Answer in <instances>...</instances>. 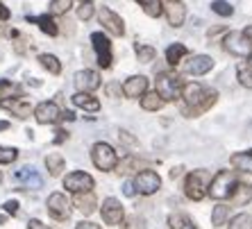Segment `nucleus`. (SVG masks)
<instances>
[{
	"label": "nucleus",
	"instance_id": "obj_12",
	"mask_svg": "<svg viewBox=\"0 0 252 229\" xmlns=\"http://www.w3.org/2000/svg\"><path fill=\"white\" fill-rule=\"evenodd\" d=\"M48 211L57 220H66L70 216V202L64 193H53L48 198Z\"/></svg>",
	"mask_w": 252,
	"mask_h": 229
},
{
	"label": "nucleus",
	"instance_id": "obj_11",
	"mask_svg": "<svg viewBox=\"0 0 252 229\" xmlns=\"http://www.w3.org/2000/svg\"><path fill=\"white\" fill-rule=\"evenodd\" d=\"M214 68V59L207 57V55H195V57L187 59L182 64V71L187 75H205Z\"/></svg>",
	"mask_w": 252,
	"mask_h": 229
},
{
	"label": "nucleus",
	"instance_id": "obj_4",
	"mask_svg": "<svg viewBox=\"0 0 252 229\" xmlns=\"http://www.w3.org/2000/svg\"><path fill=\"white\" fill-rule=\"evenodd\" d=\"M91 159L98 171H114L118 164V154L109 143H95L91 147Z\"/></svg>",
	"mask_w": 252,
	"mask_h": 229
},
{
	"label": "nucleus",
	"instance_id": "obj_33",
	"mask_svg": "<svg viewBox=\"0 0 252 229\" xmlns=\"http://www.w3.org/2000/svg\"><path fill=\"white\" fill-rule=\"evenodd\" d=\"M229 229H252V216L250 213H239L229 220Z\"/></svg>",
	"mask_w": 252,
	"mask_h": 229
},
{
	"label": "nucleus",
	"instance_id": "obj_34",
	"mask_svg": "<svg viewBox=\"0 0 252 229\" xmlns=\"http://www.w3.org/2000/svg\"><path fill=\"white\" fill-rule=\"evenodd\" d=\"M211 12L218 14V16H232V14H234V7L229 5L227 0H214V2H211Z\"/></svg>",
	"mask_w": 252,
	"mask_h": 229
},
{
	"label": "nucleus",
	"instance_id": "obj_48",
	"mask_svg": "<svg viewBox=\"0 0 252 229\" xmlns=\"http://www.w3.org/2000/svg\"><path fill=\"white\" fill-rule=\"evenodd\" d=\"M180 172H182V168H173V171H170V177H173V179H175V177L180 175Z\"/></svg>",
	"mask_w": 252,
	"mask_h": 229
},
{
	"label": "nucleus",
	"instance_id": "obj_54",
	"mask_svg": "<svg viewBox=\"0 0 252 229\" xmlns=\"http://www.w3.org/2000/svg\"><path fill=\"white\" fill-rule=\"evenodd\" d=\"M250 127H252V123H250Z\"/></svg>",
	"mask_w": 252,
	"mask_h": 229
},
{
	"label": "nucleus",
	"instance_id": "obj_28",
	"mask_svg": "<svg viewBox=\"0 0 252 229\" xmlns=\"http://www.w3.org/2000/svg\"><path fill=\"white\" fill-rule=\"evenodd\" d=\"M46 166L48 171H50V175H59V172L64 171V157L59 152H53L46 157Z\"/></svg>",
	"mask_w": 252,
	"mask_h": 229
},
{
	"label": "nucleus",
	"instance_id": "obj_15",
	"mask_svg": "<svg viewBox=\"0 0 252 229\" xmlns=\"http://www.w3.org/2000/svg\"><path fill=\"white\" fill-rule=\"evenodd\" d=\"M0 107L7 109V112H12L14 116H18V118H28L30 112H32V105H30L25 98H2Z\"/></svg>",
	"mask_w": 252,
	"mask_h": 229
},
{
	"label": "nucleus",
	"instance_id": "obj_30",
	"mask_svg": "<svg viewBox=\"0 0 252 229\" xmlns=\"http://www.w3.org/2000/svg\"><path fill=\"white\" fill-rule=\"evenodd\" d=\"M136 57H139V61H143V64H150L155 57H157V50H155L153 46H143V43H136Z\"/></svg>",
	"mask_w": 252,
	"mask_h": 229
},
{
	"label": "nucleus",
	"instance_id": "obj_6",
	"mask_svg": "<svg viewBox=\"0 0 252 229\" xmlns=\"http://www.w3.org/2000/svg\"><path fill=\"white\" fill-rule=\"evenodd\" d=\"M225 50L236 57H250L252 55V43L248 41V36L243 32H229L225 36Z\"/></svg>",
	"mask_w": 252,
	"mask_h": 229
},
{
	"label": "nucleus",
	"instance_id": "obj_51",
	"mask_svg": "<svg viewBox=\"0 0 252 229\" xmlns=\"http://www.w3.org/2000/svg\"><path fill=\"white\" fill-rule=\"evenodd\" d=\"M0 182H2V172H0Z\"/></svg>",
	"mask_w": 252,
	"mask_h": 229
},
{
	"label": "nucleus",
	"instance_id": "obj_21",
	"mask_svg": "<svg viewBox=\"0 0 252 229\" xmlns=\"http://www.w3.org/2000/svg\"><path fill=\"white\" fill-rule=\"evenodd\" d=\"M16 179L23 182L28 188H41L43 186V179L34 172V168H21V171L16 172Z\"/></svg>",
	"mask_w": 252,
	"mask_h": 229
},
{
	"label": "nucleus",
	"instance_id": "obj_32",
	"mask_svg": "<svg viewBox=\"0 0 252 229\" xmlns=\"http://www.w3.org/2000/svg\"><path fill=\"white\" fill-rule=\"evenodd\" d=\"M227 216H229V206H225V204L214 206V211H211V225H216V227H220V225H225Z\"/></svg>",
	"mask_w": 252,
	"mask_h": 229
},
{
	"label": "nucleus",
	"instance_id": "obj_23",
	"mask_svg": "<svg viewBox=\"0 0 252 229\" xmlns=\"http://www.w3.org/2000/svg\"><path fill=\"white\" fill-rule=\"evenodd\" d=\"M28 21H30V23H34V25H39V28H41V32H46V34H50V36H55L59 32L57 23H55L48 14H41V16H28Z\"/></svg>",
	"mask_w": 252,
	"mask_h": 229
},
{
	"label": "nucleus",
	"instance_id": "obj_49",
	"mask_svg": "<svg viewBox=\"0 0 252 229\" xmlns=\"http://www.w3.org/2000/svg\"><path fill=\"white\" fill-rule=\"evenodd\" d=\"M5 129H9V123H7V120H0V132H5Z\"/></svg>",
	"mask_w": 252,
	"mask_h": 229
},
{
	"label": "nucleus",
	"instance_id": "obj_47",
	"mask_svg": "<svg viewBox=\"0 0 252 229\" xmlns=\"http://www.w3.org/2000/svg\"><path fill=\"white\" fill-rule=\"evenodd\" d=\"M7 16H9V12H7L2 5H0V21H2V18H7Z\"/></svg>",
	"mask_w": 252,
	"mask_h": 229
},
{
	"label": "nucleus",
	"instance_id": "obj_19",
	"mask_svg": "<svg viewBox=\"0 0 252 229\" xmlns=\"http://www.w3.org/2000/svg\"><path fill=\"white\" fill-rule=\"evenodd\" d=\"M73 105L80 107V109H84V112H98L100 109L98 98H94L91 93H82V91H77V93L73 95Z\"/></svg>",
	"mask_w": 252,
	"mask_h": 229
},
{
	"label": "nucleus",
	"instance_id": "obj_45",
	"mask_svg": "<svg viewBox=\"0 0 252 229\" xmlns=\"http://www.w3.org/2000/svg\"><path fill=\"white\" fill-rule=\"evenodd\" d=\"M75 229H100V225H94V223H84V220H82V223L77 225Z\"/></svg>",
	"mask_w": 252,
	"mask_h": 229
},
{
	"label": "nucleus",
	"instance_id": "obj_7",
	"mask_svg": "<svg viewBox=\"0 0 252 229\" xmlns=\"http://www.w3.org/2000/svg\"><path fill=\"white\" fill-rule=\"evenodd\" d=\"M91 43H94V50L98 55V64L102 68H109L112 66V43L102 32H94L91 34Z\"/></svg>",
	"mask_w": 252,
	"mask_h": 229
},
{
	"label": "nucleus",
	"instance_id": "obj_40",
	"mask_svg": "<svg viewBox=\"0 0 252 229\" xmlns=\"http://www.w3.org/2000/svg\"><path fill=\"white\" fill-rule=\"evenodd\" d=\"M12 91H16V86H14L12 82H5V80H0V95H2V98H7V93H12Z\"/></svg>",
	"mask_w": 252,
	"mask_h": 229
},
{
	"label": "nucleus",
	"instance_id": "obj_17",
	"mask_svg": "<svg viewBox=\"0 0 252 229\" xmlns=\"http://www.w3.org/2000/svg\"><path fill=\"white\" fill-rule=\"evenodd\" d=\"M75 86L77 91L89 93V91H95L100 86V75L95 71H80L75 73Z\"/></svg>",
	"mask_w": 252,
	"mask_h": 229
},
{
	"label": "nucleus",
	"instance_id": "obj_3",
	"mask_svg": "<svg viewBox=\"0 0 252 229\" xmlns=\"http://www.w3.org/2000/svg\"><path fill=\"white\" fill-rule=\"evenodd\" d=\"M211 175L207 171H193L187 175V182H184V193L191 198V200H202L207 195V188H209Z\"/></svg>",
	"mask_w": 252,
	"mask_h": 229
},
{
	"label": "nucleus",
	"instance_id": "obj_37",
	"mask_svg": "<svg viewBox=\"0 0 252 229\" xmlns=\"http://www.w3.org/2000/svg\"><path fill=\"white\" fill-rule=\"evenodd\" d=\"M146 218H141V216H129L127 220L123 223V229H146Z\"/></svg>",
	"mask_w": 252,
	"mask_h": 229
},
{
	"label": "nucleus",
	"instance_id": "obj_38",
	"mask_svg": "<svg viewBox=\"0 0 252 229\" xmlns=\"http://www.w3.org/2000/svg\"><path fill=\"white\" fill-rule=\"evenodd\" d=\"M70 9V0H50V12L53 14H66Z\"/></svg>",
	"mask_w": 252,
	"mask_h": 229
},
{
	"label": "nucleus",
	"instance_id": "obj_8",
	"mask_svg": "<svg viewBox=\"0 0 252 229\" xmlns=\"http://www.w3.org/2000/svg\"><path fill=\"white\" fill-rule=\"evenodd\" d=\"M64 188L70 191V193H84V191H91V188H94V177L87 175V172H82V171H75V172H70V175H66Z\"/></svg>",
	"mask_w": 252,
	"mask_h": 229
},
{
	"label": "nucleus",
	"instance_id": "obj_44",
	"mask_svg": "<svg viewBox=\"0 0 252 229\" xmlns=\"http://www.w3.org/2000/svg\"><path fill=\"white\" fill-rule=\"evenodd\" d=\"M118 136H121V139H123V141L125 143H127V145H134V139H132V136H129V132H121V134H118Z\"/></svg>",
	"mask_w": 252,
	"mask_h": 229
},
{
	"label": "nucleus",
	"instance_id": "obj_22",
	"mask_svg": "<svg viewBox=\"0 0 252 229\" xmlns=\"http://www.w3.org/2000/svg\"><path fill=\"white\" fill-rule=\"evenodd\" d=\"M232 204H236V206H243V204H248V202L252 200V186L250 184H236L234 186V193H232Z\"/></svg>",
	"mask_w": 252,
	"mask_h": 229
},
{
	"label": "nucleus",
	"instance_id": "obj_9",
	"mask_svg": "<svg viewBox=\"0 0 252 229\" xmlns=\"http://www.w3.org/2000/svg\"><path fill=\"white\" fill-rule=\"evenodd\" d=\"M159 186H161V177H159L157 172H153V171L139 172V175H136V179H134V188L139 191V193H143V195L157 193Z\"/></svg>",
	"mask_w": 252,
	"mask_h": 229
},
{
	"label": "nucleus",
	"instance_id": "obj_55",
	"mask_svg": "<svg viewBox=\"0 0 252 229\" xmlns=\"http://www.w3.org/2000/svg\"><path fill=\"white\" fill-rule=\"evenodd\" d=\"M250 152H252V150H250Z\"/></svg>",
	"mask_w": 252,
	"mask_h": 229
},
{
	"label": "nucleus",
	"instance_id": "obj_10",
	"mask_svg": "<svg viewBox=\"0 0 252 229\" xmlns=\"http://www.w3.org/2000/svg\"><path fill=\"white\" fill-rule=\"evenodd\" d=\"M98 18H100V23L105 25V29L109 32V34H114V36H123L125 34L123 18L118 16L116 12H112L109 7H102V9H100V14H98Z\"/></svg>",
	"mask_w": 252,
	"mask_h": 229
},
{
	"label": "nucleus",
	"instance_id": "obj_14",
	"mask_svg": "<svg viewBox=\"0 0 252 229\" xmlns=\"http://www.w3.org/2000/svg\"><path fill=\"white\" fill-rule=\"evenodd\" d=\"M34 118L41 125H53L62 118V112H59V107L55 105V102H41V105L34 109Z\"/></svg>",
	"mask_w": 252,
	"mask_h": 229
},
{
	"label": "nucleus",
	"instance_id": "obj_36",
	"mask_svg": "<svg viewBox=\"0 0 252 229\" xmlns=\"http://www.w3.org/2000/svg\"><path fill=\"white\" fill-rule=\"evenodd\" d=\"M16 157H18V150H16V147L0 145V164H12V161H16Z\"/></svg>",
	"mask_w": 252,
	"mask_h": 229
},
{
	"label": "nucleus",
	"instance_id": "obj_18",
	"mask_svg": "<svg viewBox=\"0 0 252 229\" xmlns=\"http://www.w3.org/2000/svg\"><path fill=\"white\" fill-rule=\"evenodd\" d=\"M148 88V80L143 75H132L127 80V82L123 84V93L127 95V98H139V95L146 93Z\"/></svg>",
	"mask_w": 252,
	"mask_h": 229
},
{
	"label": "nucleus",
	"instance_id": "obj_42",
	"mask_svg": "<svg viewBox=\"0 0 252 229\" xmlns=\"http://www.w3.org/2000/svg\"><path fill=\"white\" fill-rule=\"evenodd\" d=\"M123 193L127 195V198H132V195L136 193V188H134V182H125V184H123Z\"/></svg>",
	"mask_w": 252,
	"mask_h": 229
},
{
	"label": "nucleus",
	"instance_id": "obj_31",
	"mask_svg": "<svg viewBox=\"0 0 252 229\" xmlns=\"http://www.w3.org/2000/svg\"><path fill=\"white\" fill-rule=\"evenodd\" d=\"M39 61H41L43 68H48L53 75H59V73H62V64H59V59L55 57V55H41Z\"/></svg>",
	"mask_w": 252,
	"mask_h": 229
},
{
	"label": "nucleus",
	"instance_id": "obj_16",
	"mask_svg": "<svg viewBox=\"0 0 252 229\" xmlns=\"http://www.w3.org/2000/svg\"><path fill=\"white\" fill-rule=\"evenodd\" d=\"M164 12H166L168 23L173 25V28H182L184 18H187V7H184L180 0H168L164 5Z\"/></svg>",
	"mask_w": 252,
	"mask_h": 229
},
{
	"label": "nucleus",
	"instance_id": "obj_5",
	"mask_svg": "<svg viewBox=\"0 0 252 229\" xmlns=\"http://www.w3.org/2000/svg\"><path fill=\"white\" fill-rule=\"evenodd\" d=\"M182 86H180V80L170 73H159L157 75V95L161 100H175L180 95Z\"/></svg>",
	"mask_w": 252,
	"mask_h": 229
},
{
	"label": "nucleus",
	"instance_id": "obj_2",
	"mask_svg": "<svg viewBox=\"0 0 252 229\" xmlns=\"http://www.w3.org/2000/svg\"><path fill=\"white\" fill-rule=\"evenodd\" d=\"M236 184H239V179H236L234 172L220 171L216 177H211L209 191H207V193H209L214 200H227V198H232V193H234Z\"/></svg>",
	"mask_w": 252,
	"mask_h": 229
},
{
	"label": "nucleus",
	"instance_id": "obj_39",
	"mask_svg": "<svg viewBox=\"0 0 252 229\" xmlns=\"http://www.w3.org/2000/svg\"><path fill=\"white\" fill-rule=\"evenodd\" d=\"M91 16H94V7H91V2H82V7L77 9V18H82V21H89Z\"/></svg>",
	"mask_w": 252,
	"mask_h": 229
},
{
	"label": "nucleus",
	"instance_id": "obj_1",
	"mask_svg": "<svg viewBox=\"0 0 252 229\" xmlns=\"http://www.w3.org/2000/svg\"><path fill=\"white\" fill-rule=\"evenodd\" d=\"M180 93H182L184 102H187L189 107H193V114L195 112H205L207 107L216 102V91H209V88H205L198 82L184 84Z\"/></svg>",
	"mask_w": 252,
	"mask_h": 229
},
{
	"label": "nucleus",
	"instance_id": "obj_53",
	"mask_svg": "<svg viewBox=\"0 0 252 229\" xmlns=\"http://www.w3.org/2000/svg\"><path fill=\"white\" fill-rule=\"evenodd\" d=\"M82 2H91V0H82Z\"/></svg>",
	"mask_w": 252,
	"mask_h": 229
},
{
	"label": "nucleus",
	"instance_id": "obj_13",
	"mask_svg": "<svg viewBox=\"0 0 252 229\" xmlns=\"http://www.w3.org/2000/svg\"><path fill=\"white\" fill-rule=\"evenodd\" d=\"M125 218V209L116 198H107L102 202V220L107 225H121V220Z\"/></svg>",
	"mask_w": 252,
	"mask_h": 229
},
{
	"label": "nucleus",
	"instance_id": "obj_29",
	"mask_svg": "<svg viewBox=\"0 0 252 229\" xmlns=\"http://www.w3.org/2000/svg\"><path fill=\"white\" fill-rule=\"evenodd\" d=\"M168 225H170V229H195V225L184 213H173L168 218Z\"/></svg>",
	"mask_w": 252,
	"mask_h": 229
},
{
	"label": "nucleus",
	"instance_id": "obj_50",
	"mask_svg": "<svg viewBox=\"0 0 252 229\" xmlns=\"http://www.w3.org/2000/svg\"><path fill=\"white\" fill-rule=\"evenodd\" d=\"M2 223H5V216H0V225H2Z\"/></svg>",
	"mask_w": 252,
	"mask_h": 229
},
{
	"label": "nucleus",
	"instance_id": "obj_27",
	"mask_svg": "<svg viewBox=\"0 0 252 229\" xmlns=\"http://www.w3.org/2000/svg\"><path fill=\"white\" fill-rule=\"evenodd\" d=\"M141 7H143V12L148 14V16H161V12H164V7H161V0H136Z\"/></svg>",
	"mask_w": 252,
	"mask_h": 229
},
{
	"label": "nucleus",
	"instance_id": "obj_24",
	"mask_svg": "<svg viewBox=\"0 0 252 229\" xmlns=\"http://www.w3.org/2000/svg\"><path fill=\"white\" fill-rule=\"evenodd\" d=\"M229 164L234 166L236 171H241V172H252V152H236V154H232Z\"/></svg>",
	"mask_w": 252,
	"mask_h": 229
},
{
	"label": "nucleus",
	"instance_id": "obj_20",
	"mask_svg": "<svg viewBox=\"0 0 252 229\" xmlns=\"http://www.w3.org/2000/svg\"><path fill=\"white\" fill-rule=\"evenodd\" d=\"M75 206L84 216L95 211V195L91 191H84V193H75Z\"/></svg>",
	"mask_w": 252,
	"mask_h": 229
},
{
	"label": "nucleus",
	"instance_id": "obj_35",
	"mask_svg": "<svg viewBox=\"0 0 252 229\" xmlns=\"http://www.w3.org/2000/svg\"><path fill=\"white\" fill-rule=\"evenodd\" d=\"M236 75H239V82L246 88H252V66H239L236 68Z\"/></svg>",
	"mask_w": 252,
	"mask_h": 229
},
{
	"label": "nucleus",
	"instance_id": "obj_52",
	"mask_svg": "<svg viewBox=\"0 0 252 229\" xmlns=\"http://www.w3.org/2000/svg\"><path fill=\"white\" fill-rule=\"evenodd\" d=\"M250 66H252V55H250Z\"/></svg>",
	"mask_w": 252,
	"mask_h": 229
},
{
	"label": "nucleus",
	"instance_id": "obj_25",
	"mask_svg": "<svg viewBox=\"0 0 252 229\" xmlns=\"http://www.w3.org/2000/svg\"><path fill=\"white\" fill-rule=\"evenodd\" d=\"M187 55H189V50L184 43H173V46L166 50V61H168L170 66H175V64H180L182 57H187Z\"/></svg>",
	"mask_w": 252,
	"mask_h": 229
},
{
	"label": "nucleus",
	"instance_id": "obj_26",
	"mask_svg": "<svg viewBox=\"0 0 252 229\" xmlns=\"http://www.w3.org/2000/svg\"><path fill=\"white\" fill-rule=\"evenodd\" d=\"M141 107H143L146 112H159V109L164 107V100L157 95V91H155V93H143L141 95Z\"/></svg>",
	"mask_w": 252,
	"mask_h": 229
},
{
	"label": "nucleus",
	"instance_id": "obj_43",
	"mask_svg": "<svg viewBox=\"0 0 252 229\" xmlns=\"http://www.w3.org/2000/svg\"><path fill=\"white\" fill-rule=\"evenodd\" d=\"M28 229H48V227L41 223V220H30V223H28Z\"/></svg>",
	"mask_w": 252,
	"mask_h": 229
},
{
	"label": "nucleus",
	"instance_id": "obj_46",
	"mask_svg": "<svg viewBox=\"0 0 252 229\" xmlns=\"http://www.w3.org/2000/svg\"><path fill=\"white\" fill-rule=\"evenodd\" d=\"M243 34H246V36H248V41L252 43V25H248V28L243 29Z\"/></svg>",
	"mask_w": 252,
	"mask_h": 229
},
{
	"label": "nucleus",
	"instance_id": "obj_41",
	"mask_svg": "<svg viewBox=\"0 0 252 229\" xmlns=\"http://www.w3.org/2000/svg\"><path fill=\"white\" fill-rule=\"evenodd\" d=\"M2 206H5V211L12 213V216H16V213H18V202L16 200H7Z\"/></svg>",
	"mask_w": 252,
	"mask_h": 229
}]
</instances>
